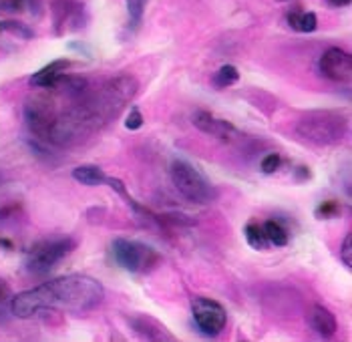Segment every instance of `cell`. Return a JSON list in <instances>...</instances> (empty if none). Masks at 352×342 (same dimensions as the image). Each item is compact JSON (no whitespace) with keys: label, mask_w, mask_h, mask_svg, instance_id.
Masks as SVG:
<instances>
[{"label":"cell","mask_w":352,"mask_h":342,"mask_svg":"<svg viewBox=\"0 0 352 342\" xmlns=\"http://www.w3.org/2000/svg\"><path fill=\"white\" fill-rule=\"evenodd\" d=\"M135 77L119 75L91 85L82 77L63 73L53 91L60 97L58 107L51 97H34L25 103V121L36 139L56 147L81 143L85 137L99 131L137 95Z\"/></svg>","instance_id":"1"},{"label":"cell","mask_w":352,"mask_h":342,"mask_svg":"<svg viewBox=\"0 0 352 342\" xmlns=\"http://www.w3.org/2000/svg\"><path fill=\"white\" fill-rule=\"evenodd\" d=\"M105 300L103 284L89 274H67L10 298V314L32 318L45 310L87 314Z\"/></svg>","instance_id":"2"},{"label":"cell","mask_w":352,"mask_h":342,"mask_svg":"<svg viewBox=\"0 0 352 342\" xmlns=\"http://www.w3.org/2000/svg\"><path fill=\"white\" fill-rule=\"evenodd\" d=\"M346 133H349V117L340 111H330V109L308 111L296 123V135L300 139L318 147H332L342 143Z\"/></svg>","instance_id":"3"},{"label":"cell","mask_w":352,"mask_h":342,"mask_svg":"<svg viewBox=\"0 0 352 342\" xmlns=\"http://www.w3.org/2000/svg\"><path fill=\"white\" fill-rule=\"evenodd\" d=\"M169 175H171V182L175 185V189L191 204L208 206V204L216 202V187L208 182V178L197 167H193L188 161L175 159L171 163Z\"/></svg>","instance_id":"4"},{"label":"cell","mask_w":352,"mask_h":342,"mask_svg":"<svg viewBox=\"0 0 352 342\" xmlns=\"http://www.w3.org/2000/svg\"><path fill=\"white\" fill-rule=\"evenodd\" d=\"M111 252H113L115 262L131 274L149 272L162 260L155 248L137 239H125V237H115L111 244Z\"/></svg>","instance_id":"5"},{"label":"cell","mask_w":352,"mask_h":342,"mask_svg":"<svg viewBox=\"0 0 352 342\" xmlns=\"http://www.w3.org/2000/svg\"><path fill=\"white\" fill-rule=\"evenodd\" d=\"M75 250V242L71 237L60 239H45L34 244L28 250L27 270L34 276H45L53 270L63 258H67Z\"/></svg>","instance_id":"6"},{"label":"cell","mask_w":352,"mask_h":342,"mask_svg":"<svg viewBox=\"0 0 352 342\" xmlns=\"http://www.w3.org/2000/svg\"><path fill=\"white\" fill-rule=\"evenodd\" d=\"M191 316H193L195 326L208 336H217L228 324L226 308L219 302L206 298V296L191 300Z\"/></svg>","instance_id":"7"},{"label":"cell","mask_w":352,"mask_h":342,"mask_svg":"<svg viewBox=\"0 0 352 342\" xmlns=\"http://www.w3.org/2000/svg\"><path fill=\"white\" fill-rule=\"evenodd\" d=\"M318 71L326 79L336 81V83L349 81L352 75V56L338 47H332L320 56Z\"/></svg>","instance_id":"8"},{"label":"cell","mask_w":352,"mask_h":342,"mask_svg":"<svg viewBox=\"0 0 352 342\" xmlns=\"http://www.w3.org/2000/svg\"><path fill=\"white\" fill-rule=\"evenodd\" d=\"M53 17H54V32L63 34V30L71 28L77 30L82 27L85 19V6L77 0H53Z\"/></svg>","instance_id":"9"},{"label":"cell","mask_w":352,"mask_h":342,"mask_svg":"<svg viewBox=\"0 0 352 342\" xmlns=\"http://www.w3.org/2000/svg\"><path fill=\"white\" fill-rule=\"evenodd\" d=\"M193 125L206 135H212L221 141H236L240 137V131L226 119H219L216 115L208 113V111H195L191 117Z\"/></svg>","instance_id":"10"},{"label":"cell","mask_w":352,"mask_h":342,"mask_svg":"<svg viewBox=\"0 0 352 342\" xmlns=\"http://www.w3.org/2000/svg\"><path fill=\"white\" fill-rule=\"evenodd\" d=\"M129 326L135 330V334H139L141 339L153 342H163V341H175V336L167 330V326L162 324L157 318L149 314H133L127 318Z\"/></svg>","instance_id":"11"},{"label":"cell","mask_w":352,"mask_h":342,"mask_svg":"<svg viewBox=\"0 0 352 342\" xmlns=\"http://www.w3.org/2000/svg\"><path fill=\"white\" fill-rule=\"evenodd\" d=\"M71 67V61L69 58H56L53 63H49L47 67H43L41 71H36L32 77H30V85L34 89H53L54 83L58 81V77L63 73H67V69Z\"/></svg>","instance_id":"12"},{"label":"cell","mask_w":352,"mask_h":342,"mask_svg":"<svg viewBox=\"0 0 352 342\" xmlns=\"http://www.w3.org/2000/svg\"><path fill=\"white\" fill-rule=\"evenodd\" d=\"M308 324H310V328H312L316 334H320V336H324V339L334 336L336 330H338V322H336L334 314H332L328 308L320 306V304H316V306L310 310V314H308Z\"/></svg>","instance_id":"13"},{"label":"cell","mask_w":352,"mask_h":342,"mask_svg":"<svg viewBox=\"0 0 352 342\" xmlns=\"http://www.w3.org/2000/svg\"><path fill=\"white\" fill-rule=\"evenodd\" d=\"M73 180L87 185V187H97V185L105 184L107 175H105V171L99 165L87 163V165H79V167L73 169Z\"/></svg>","instance_id":"14"},{"label":"cell","mask_w":352,"mask_h":342,"mask_svg":"<svg viewBox=\"0 0 352 342\" xmlns=\"http://www.w3.org/2000/svg\"><path fill=\"white\" fill-rule=\"evenodd\" d=\"M286 25L296 32H314L318 28V19L314 12L294 10V12L286 14Z\"/></svg>","instance_id":"15"},{"label":"cell","mask_w":352,"mask_h":342,"mask_svg":"<svg viewBox=\"0 0 352 342\" xmlns=\"http://www.w3.org/2000/svg\"><path fill=\"white\" fill-rule=\"evenodd\" d=\"M264 234L268 237V242H270V246H276V248H284V246H288V230L278 222V220H268L264 226Z\"/></svg>","instance_id":"16"},{"label":"cell","mask_w":352,"mask_h":342,"mask_svg":"<svg viewBox=\"0 0 352 342\" xmlns=\"http://www.w3.org/2000/svg\"><path fill=\"white\" fill-rule=\"evenodd\" d=\"M244 236L245 239H248V244H250L254 250H258V252H264V250H268V246H270L268 237L264 234V228H262L260 224L250 222L244 228Z\"/></svg>","instance_id":"17"},{"label":"cell","mask_w":352,"mask_h":342,"mask_svg":"<svg viewBox=\"0 0 352 342\" xmlns=\"http://www.w3.org/2000/svg\"><path fill=\"white\" fill-rule=\"evenodd\" d=\"M240 81V71L234 65H223L216 75H214V85L219 89H228Z\"/></svg>","instance_id":"18"},{"label":"cell","mask_w":352,"mask_h":342,"mask_svg":"<svg viewBox=\"0 0 352 342\" xmlns=\"http://www.w3.org/2000/svg\"><path fill=\"white\" fill-rule=\"evenodd\" d=\"M125 4H127V12H129V28L137 30L139 25L143 23L147 0H125Z\"/></svg>","instance_id":"19"},{"label":"cell","mask_w":352,"mask_h":342,"mask_svg":"<svg viewBox=\"0 0 352 342\" xmlns=\"http://www.w3.org/2000/svg\"><path fill=\"white\" fill-rule=\"evenodd\" d=\"M340 213H342V206L336 200H326L314 211L318 220H332V217H338Z\"/></svg>","instance_id":"20"},{"label":"cell","mask_w":352,"mask_h":342,"mask_svg":"<svg viewBox=\"0 0 352 342\" xmlns=\"http://www.w3.org/2000/svg\"><path fill=\"white\" fill-rule=\"evenodd\" d=\"M10 298H12V290L4 280H0V322L6 318V308L10 310Z\"/></svg>","instance_id":"21"},{"label":"cell","mask_w":352,"mask_h":342,"mask_svg":"<svg viewBox=\"0 0 352 342\" xmlns=\"http://www.w3.org/2000/svg\"><path fill=\"white\" fill-rule=\"evenodd\" d=\"M2 28H4V30H10L12 34H19V36H23V39H32V36H34V32H32V30H30L28 27H25L23 23L8 21V23H2Z\"/></svg>","instance_id":"22"},{"label":"cell","mask_w":352,"mask_h":342,"mask_svg":"<svg viewBox=\"0 0 352 342\" xmlns=\"http://www.w3.org/2000/svg\"><path fill=\"white\" fill-rule=\"evenodd\" d=\"M125 127L129 131H137V129L143 127V115H141V111L137 107H131V111L127 115V121H125Z\"/></svg>","instance_id":"23"},{"label":"cell","mask_w":352,"mask_h":342,"mask_svg":"<svg viewBox=\"0 0 352 342\" xmlns=\"http://www.w3.org/2000/svg\"><path fill=\"white\" fill-rule=\"evenodd\" d=\"M280 165H282V158H280L278 153H268L266 158L262 159V171H264V173H274V171H278Z\"/></svg>","instance_id":"24"},{"label":"cell","mask_w":352,"mask_h":342,"mask_svg":"<svg viewBox=\"0 0 352 342\" xmlns=\"http://www.w3.org/2000/svg\"><path fill=\"white\" fill-rule=\"evenodd\" d=\"M340 260H342V264L351 270L352 268V234H346L344 242H342V248H340Z\"/></svg>","instance_id":"25"},{"label":"cell","mask_w":352,"mask_h":342,"mask_svg":"<svg viewBox=\"0 0 352 342\" xmlns=\"http://www.w3.org/2000/svg\"><path fill=\"white\" fill-rule=\"evenodd\" d=\"M27 0H0V6L6 10H23Z\"/></svg>","instance_id":"26"},{"label":"cell","mask_w":352,"mask_h":342,"mask_svg":"<svg viewBox=\"0 0 352 342\" xmlns=\"http://www.w3.org/2000/svg\"><path fill=\"white\" fill-rule=\"evenodd\" d=\"M296 178H298V182H304V180H308L310 178V171H308V167H296Z\"/></svg>","instance_id":"27"},{"label":"cell","mask_w":352,"mask_h":342,"mask_svg":"<svg viewBox=\"0 0 352 342\" xmlns=\"http://www.w3.org/2000/svg\"><path fill=\"white\" fill-rule=\"evenodd\" d=\"M328 4L334 6V8H342V6H349L351 0H328Z\"/></svg>","instance_id":"28"},{"label":"cell","mask_w":352,"mask_h":342,"mask_svg":"<svg viewBox=\"0 0 352 342\" xmlns=\"http://www.w3.org/2000/svg\"><path fill=\"white\" fill-rule=\"evenodd\" d=\"M0 246H4V248L12 250V242H8V239H2V237H0Z\"/></svg>","instance_id":"29"},{"label":"cell","mask_w":352,"mask_h":342,"mask_svg":"<svg viewBox=\"0 0 352 342\" xmlns=\"http://www.w3.org/2000/svg\"><path fill=\"white\" fill-rule=\"evenodd\" d=\"M2 180H4V178H2V173H0V185H2Z\"/></svg>","instance_id":"30"},{"label":"cell","mask_w":352,"mask_h":342,"mask_svg":"<svg viewBox=\"0 0 352 342\" xmlns=\"http://www.w3.org/2000/svg\"><path fill=\"white\" fill-rule=\"evenodd\" d=\"M278 2H286V0H278Z\"/></svg>","instance_id":"31"},{"label":"cell","mask_w":352,"mask_h":342,"mask_svg":"<svg viewBox=\"0 0 352 342\" xmlns=\"http://www.w3.org/2000/svg\"><path fill=\"white\" fill-rule=\"evenodd\" d=\"M0 30H2V23H0Z\"/></svg>","instance_id":"32"}]
</instances>
